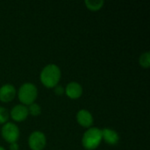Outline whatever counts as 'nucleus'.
<instances>
[{"label": "nucleus", "mask_w": 150, "mask_h": 150, "mask_svg": "<svg viewBox=\"0 0 150 150\" xmlns=\"http://www.w3.org/2000/svg\"><path fill=\"white\" fill-rule=\"evenodd\" d=\"M62 77V72L59 66L54 63H49L46 65L40 75V79L41 83L48 89L54 88L59 84Z\"/></svg>", "instance_id": "nucleus-1"}, {"label": "nucleus", "mask_w": 150, "mask_h": 150, "mask_svg": "<svg viewBox=\"0 0 150 150\" xmlns=\"http://www.w3.org/2000/svg\"><path fill=\"white\" fill-rule=\"evenodd\" d=\"M67 97L70 99H78L83 95V87L77 82H70L67 84L66 88L64 89Z\"/></svg>", "instance_id": "nucleus-9"}, {"label": "nucleus", "mask_w": 150, "mask_h": 150, "mask_svg": "<svg viewBox=\"0 0 150 150\" xmlns=\"http://www.w3.org/2000/svg\"><path fill=\"white\" fill-rule=\"evenodd\" d=\"M1 135L3 139L9 144L18 142V140L20 135L19 128L15 123L6 122L3 125L1 128Z\"/></svg>", "instance_id": "nucleus-4"}, {"label": "nucleus", "mask_w": 150, "mask_h": 150, "mask_svg": "<svg viewBox=\"0 0 150 150\" xmlns=\"http://www.w3.org/2000/svg\"><path fill=\"white\" fill-rule=\"evenodd\" d=\"M9 118H10L9 111L6 108H4V107L0 106V124L4 125L6 122H8Z\"/></svg>", "instance_id": "nucleus-14"}, {"label": "nucleus", "mask_w": 150, "mask_h": 150, "mask_svg": "<svg viewBox=\"0 0 150 150\" xmlns=\"http://www.w3.org/2000/svg\"><path fill=\"white\" fill-rule=\"evenodd\" d=\"M54 93L56 94V95H58V96H61V95H62L63 93H64V91H65V90H64V88L62 86V85H56L54 88Z\"/></svg>", "instance_id": "nucleus-15"}, {"label": "nucleus", "mask_w": 150, "mask_h": 150, "mask_svg": "<svg viewBox=\"0 0 150 150\" xmlns=\"http://www.w3.org/2000/svg\"><path fill=\"white\" fill-rule=\"evenodd\" d=\"M17 95L16 88L11 83H5L0 87V101L3 103L11 102Z\"/></svg>", "instance_id": "nucleus-7"}, {"label": "nucleus", "mask_w": 150, "mask_h": 150, "mask_svg": "<svg viewBox=\"0 0 150 150\" xmlns=\"http://www.w3.org/2000/svg\"><path fill=\"white\" fill-rule=\"evenodd\" d=\"M28 115L29 112H28L27 106L21 104L14 105L10 112V117L15 122H22L25 120Z\"/></svg>", "instance_id": "nucleus-6"}, {"label": "nucleus", "mask_w": 150, "mask_h": 150, "mask_svg": "<svg viewBox=\"0 0 150 150\" xmlns=\"http://www.w3.org/2000/svg\"><path fill=\"white\" fill-rule=\"evenodd\" d=\"M76 121L77 123L84 127V128H90L93 125V116L90 112V111L86 109H81L76 113Z\"/></svg>", "instance_id": "nucleus-8"}, {"label": "nucleus", "mask_w": 150, "mask_h": 150, "mask_svg": "<svg viewBox=\"0 0 150 150\" xmlns=\"http://www.w3.org/2000/svg\"><path fill=\"white\" fill-rule=\"evenodd\" d=\"M27 109H28L29 114H31L33 116H39L41 113V107L37 103H33L32 105H28Z\"/></svg>", "instance_id": "nucleus-13"}, {"label": "nucleus", "mask_w": 150, "mask_h": 150, "mask_svg": "<svg viewBox=\"0 0 150 150\" xmlns=\"http://www.w3.org/2000/svg\"><path fill=\"white\" fill-rule=\"evenodd\" d=\"M19 149V146L18 144V142H13L10 144V150H18Z\"/></svg>", "instance_id": "nucleus-16"}, {"label": "nucleus", "mask_w": 150, "mask_h": 150, "mask_svg": "<svg viewBox=\"0 0 150 150\" xmlns=\"http://www.w3.org/2000/svg\"><path fill=\"white\" fill-rule=\"evenodd\" d=\"M47 145V138L41 131H34L28 137V146L31 150H43Z\"/></svg>", "instance_id": "nucleus-5"}, {"label": "nucleus", "mask_w": 150, "mask_h": 150, "mask_svg": "<svg viewBox=\"0 0 150 150\" xmlns=\"http://www.w3.org/2000/svg\"><path fill=\"white\" fill-rule=\"evenodd\" d=\"M84 4L87 7V9L92 11H99L105 4L104 0H85Z\"/></svg>", "instance_id": "nucleus-11"}, {"label": "nucleus", "mask_w": 150, "mask_h": 150, "mask_svg": "<svg viewBox=\"0 0 150 150\" xmlns=\"http://www.w3.org/2000/svg\"><path fill=\"white\" fill-rule=\"evenodd\" d=\"M0 150H5V149H4L3 147H1V146H0Z\"/></svg>", "instance_id": "nucleus-17"}, {"label": "nucleus", "mask_w": 150, "mask_h": 150, "mask_svg": "<svg viewBox=\"0 0 150 150\" xmlns=\"http://www.w3.org/2000/svg\"><path fill=\"white\" fill-rule=\"evenodd\" d=\"M102 131L100 128L91 127L83 134L82 145L86 150H94L101 144Z\"/></svg>", "instance_id": "nucleus-2"}, {"label": "nucleus", "mask_w": 150, "mask_h": 150, "mask_svg": "<svg viewBox=\"0 0 150 150\" xmlns=\"http://www.w3.org/2000/svg\"><path fill=\"white\" fill-rule=\"evenodd\" d=\"M102 131V141H104L106 144L111 146H115L120 142V135L119 134L111 128H104L101 129Z\"/></svg>", "instance_id": "nucleus-10"}, {"label": "nucleus", "mask_w": 150, "mask_h": 150, "mask_svg": "<svg viewBox=\"0 0 150 150\" xmlns=\"http://www.w3.org/2000/svg\"><path fill=\"white\" fill-rule=\"evenodd\" d=\"M37 97L38 89L36 85L33 83H23L18 91V98L20 101L21 105H24L25 106L35 103Z\"/></svg>", "instance_id": "nucleus-3"}, {"label": "nucleus", "mask_w": 150, "mask_h": 150, "mask_svg": "<svg viewBox=\"0 0 150 150\" xmlns=\"http://www.w3.org/2000/svg\"><path fill=\"white\" fill-rule=\"evenodd\" d=\"M139 63L140 65L144 68V69H148L150 66V54L149 52H145L142 53L140 57H139Z\"/></svg>", "instance_id": "nucleus-12"}]
</instances>
